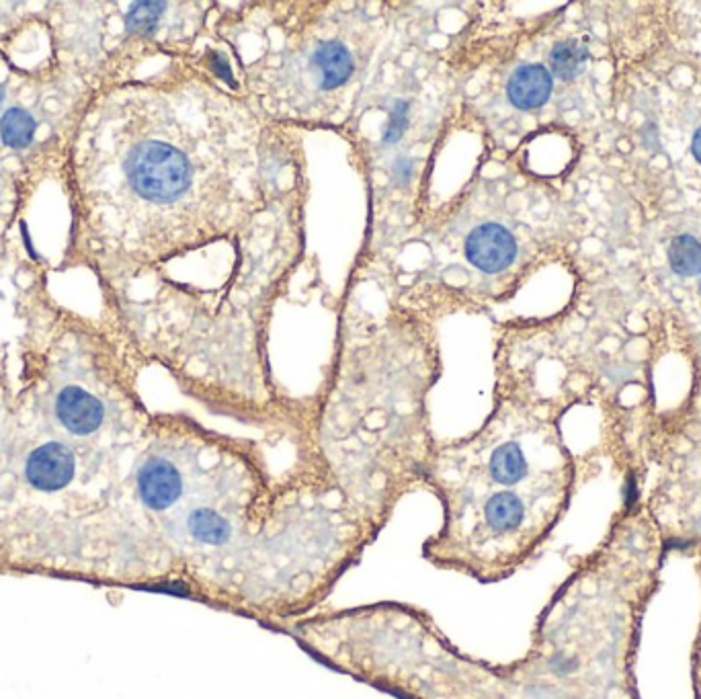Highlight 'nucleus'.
<instances>
[{"instance_id":"1","label":"nucleus","mask_w":701,"mask_h":699,"mask_svg":"<svg viewBox=\"0 0 701 699\" xmlns=\"http://www.w3.org/2000/svg\"><path fill=\"white\" fill-rule=\"evenodd\" d=\"M374 542L302 454L273 476L255 441L158 417L113 497L78 527L68 579L294 622Z\"/></svg>"},{"instance_id":"2","label":"nucleus","mask_w":701,"mask_h":699,"mask_svg":"<svg viewBox=\"0 0 701 699\" xmlns=\"http://www.w3.org/2000/svg\"><path fill=\"white\" fill-rule=\"evenodd\" d=\"M437 376V347L423 324L347 326L331 380L302 415V456L376 540L400 501L425 486L435 449L427 394Z\"/></svg>"},{"instance_id":"3","label":"nucleus","mask_w":701,"mask_h":699,"mask_svg":"<svg viewBox=\"0 0 701 699\" xmlns=\"http://www.w3.org/2000/svg\"><path fill=\"white\" fill-rule=\"evenodd\" d=\"M501 388L474 435L435 443L423 486L441 505L423 558L482 585L511 577L540 544L556 507V482L533 462L531 429Z\"/></svg>"},{"instance_id":"4","label":"nucleus","mask_w":701,"mask_h":699,"mask_svg":"<svg viewBox=\"0 0 701 699\" xmlns=\"http://www.w3.org/2000/svg\"><path fill=\"white\" fill-rule=\"evenodd\" d=\"M199 148V146H197ZM187 142L179 126L132 128L130 138L117 142L119 158L115 169L119 191L132 208H150L156 212L177 208L193 197L203 164L193 158L197 150Z\"/></svg>"},{"instance_id":"5","label":"nucleus","mask_w":701,"mask_h":699,"mask_svg":"<svg viewBox=\"0 0 701 699\" xmlns=\"http://www.w3.org/2000/svg\"><path fill=\"white\" fill-rule=\"evenodd\" d=\"M517 257V242L501 224H482L466 238V259L484 273H501Z\"/></svg>"},{"instance_id":"6","label":"nucleus","mask_w":701,"mask_h":699,"mask_svg":"<svg viewBox=\"0 0 701 699\" xmlns=\"http://www.w3.org/2000/svg\"><path fill=\"white\" fill-rule=\"evenodd\" d=\"M308 70L314 85L324 93H331L347 85L349 78L353 76L355 56L345 41H318V46L310 52Z\"/></svg>"},{"instance_id":"7","label":"nucleus","mask_w":701,"mask_h":699,"mask_svg":"<svg viewBox=\"0 0 701 699\" xmlns=\"http://www.w3.org/2000/svg\"><path fill=\"white\" fill-rule=\"evenodd\" d=\"M552 72L542 64L519 66L507 85L511 103L521 111H531L546 105L552 95Z\"/></svg>"},{"instance_id":"8","label":"nucleus","mask_w":701,"mask_h":699,"mask_svg":"<svg viewBox=\"0 0 701 699\" xmlns=\"http://www.w3.org/2000/svg\"><path fill=\"white\" fill-rule=\"evenodd\" d=\"M589 52L579 41H562L550 52L552 74L560 80H572L579 76L587 64Z\"/></svg>"},{"instance_id":"9","label":"nucleus","mask_w":701,"mask_h":699,"mask_svg":"<svg viewBox=\"0 0 701 699\" xmlns=\"http://www.w3.org/2000/svg\"><path fill=\"white\" fill-rule=\"evenodd\" d=\"M0 136L11 148H25L35 136V119L25 109L13 107L0 119Z\"/></svg>"},{"instance_id":"10","label":"nucleus","mask_w":701,"mask_h":699,"mask_svg":"<svg viewBox=\"0 0 701 699\" xmlns=\"http://www.w3.org/2000/svg\"><path fill=\"white\" fill-rule=\"evenodd\" d=\"M669 263L679 275L701 273V242L693 236H677L669 246Z\"/></svg>"},{"instance_id":"11","label":"nucleus","mask_w":701,"mask_h":699,"mask_svg":"<svg viewBox=\"0 0 701 699\" xmlns=\"http://www.w3.org/2000/svg\"><path fill=\"white\" fill-rule=\"evenodd\" d=\"M164 9L167 5L162 3H138L132 7V11L128 13V29L134 33H154V29L158 27Z\"/></svg>"},{"instance_id":"12","label":"nucleus","mask_w":701,"mask_h":699,"mask_svg":"<svg viewBox=\"0 0 701 699\" xmlns=\"http://www.w3.org/2000/svg\"><path fill=\"white\" fill-rule=\"evenodd\" d=\"M624 499H626V505H628V507H632V505L638 501V488H636V482H634L632 476L626 480Z\"/></svg>"},{"instance_id":"13","label":"nucleus","mask_w":701,"mask_h":699,"mask_svg":"<svg viewBox=\"0 0 701 699\" xmlns=\"http://www.w3.org/2000/svg\"><path fill=\"white\" fill-rule=\"evenodd\" d=\"M693 154H695V158H697V162L701 164V130H697L695 132V136H693Z\"/></svg>"},{"instance_id":"14","label":"nucleus","mask_w":701,"mask_h":699,"mask_svg":"<svg viewBox=\"0 0 701 699\" xmlns=\"http://www.w3.org/2000/svg\"><path fill=\"white\" fill-rule=\"evenodd\" d=\"M5 546H7V531H5V523H3V519H0V554H3Z\"/></svg>"},{"instance_id":"15","label":"nucleus","mask_w":701,"mask_h":699,"mask_svg":"<svg viewBox=\"0 0 701 699\" xmlns=\"http://www.w3.org/2000/svg\"><path fill=\"white\" fill-rule=\"evenodd\" d=\"M3 103H5V87L0 85V107H3Z\"/></svg>"}]
</instances>
